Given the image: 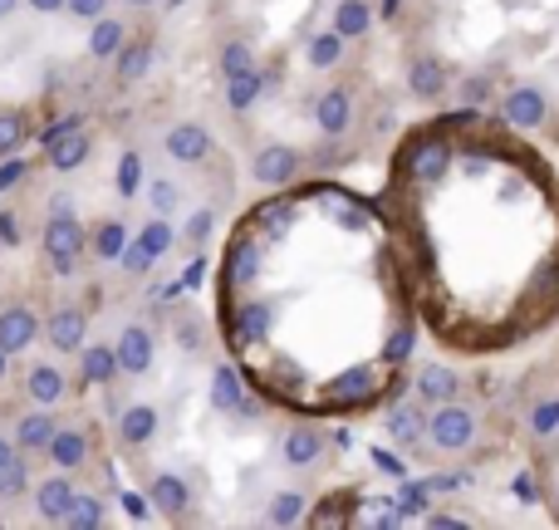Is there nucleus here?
Returning <instances> with one entry per match:
<instances>
[{
	"instance_id": "nucleus-1",
	"label": "nucleus",
	"mask_w": 559,
	"mask_h": 530,
	"mask_svg": "<svg viewBox=\"0 0 559 530\" xmlns=\"http://www.w3.org/2000/svg\"><path fill=\"white\" fill-rule=\"evenodd\" d=\"M39 251H45L55 275H69V280L84 270V261H94V251H88V226L79 222V212H49L45 226H39Z\"/></svg>"
},
{
	"instance_id": "nucleus-2",
	"label": "nucleus",
	"mask_w": 559,
	"mask_h": 530,
	"mask_svg": "<svg viewBox=\"0 0 559 530\" xmlns=\"http://www.w3.org/2000/svg\"><path fill=\"white\" fill-rule=\"evenodd\" d=\"M481 443V413L462 398L432 408V423H427V447L442 457H466L472 447Z\"/></svg>"
},
{
	"instance_id": "nucleus-3",
	"label": "nucleus",
	"mask_w": 559,
	"mask_h": 530,
	"mask_svg": "<svg viewBox=\"0 0 559 530\" xmlns=\"http://www.w3.org/2000/svg\"><path fill=\"white\" fill-rule=\"evenodd\" d=\"M496 108H501V123L515 128V133H545L555 118V98L545 84H531V79H521V84H511L501 98H496Z\"/></svg>"
},
{
	"instance_id": "nucleus-4",
	"label": "nucleus",
	"mask_w": 559,
	"mask_h": 530,
	"mask_svg": "<svg viewBox=\"0 0 559 530\" xmlns=\"http://www.w3.org/2000/svg\"><path fill=\"white\" fill-rule=\"evenodd\" d=\"M163 153H167V163L197 173V167L216 163V138H212V128L197 123V118H177V123L163 133Z\"/></svg>"
},
{
	"instance_id": "nucleus-5",
	"label": "nucleus",
	"mask_w": 559,
	"mask_h": 530,
	"mask_svg": "<svg viewBox=\"0 0 559 530\" xmlns=\"http://www.w3.org/2000/svg\"><path fill=\"white\" fill-rule=\"evenodd\" d=\"M403 84L417 104H442L447 89H452V64H447L437 49H407L403 59Z\"/></svg>"
},
{
	"instance_id": "nucleus-6",
	"label": "nucleus",
	"mask_w": 559,
	"mask_h": 530,
	"mask_svg": "<svg viewBox=\"0 0 559 530\" xmlns=\"http://www.w3.org/2000/svg\"><path fill=\"white\" fill-rule=\"evenodd\" d=\"M309 167V157L299 153L295 143H280V138H265L261 148L251 153V182L255 187H271V192H280V187H289L299 173Z\"/></svg>"
},
{
	"instance_id": "nucleus-7",
	"label": "nucleus",
	"mask_w": 559,
	"mask_h": 530,
	"mask_svg": "<svg viewBox=\"0 0 559 530\" xmlns=\"http://www.w3.org/2000/svg\"><path fill=\"white\" fill-rule=\"evenodd\" d=\"M147 506L163 516L167 526H187L197 516V486L182 472H153L147 476Z\"/></svg>"
},
{
	"instance_id": "nucleus-8",
	"label": "nucleus",
	"mask_w": 559,
	"mask_h": 530,
	"mask_svg": "<svg viewBox=\"0 0 559 530\" xmlns=\"http://www.w3.org/2000/svg\"><path fill=\"white\" fill-rule=\"evenodd\" d=\"M88 157H94V133H88L79 118H64V123L45 138V167L49 173L69 177V173H79V167H88Z\"/></svg>"
},
{
	"instance_id": "nucleus-9",
	"label": "nucleus",
	"mask_w": 559,
	"mask_h": 530,
	"mask_svg": "<svg viewBox=\"0 0 559 530\" xmlns=\"http://www.w3.org/2000/svg\"><path fill=\"white\" fill-rule=\"evenodd\" d=\"M45 344L55 349L59 358H79L88 344V309L79 299H59L45 315Z\"/></svg>"
},
{
	"instance_id": "nucleus-10",
	"label": "nucleus",
	"mask_w": 559,
	"mask_h": 530,
	"mask_svg": "<svg viewBox=\"0 0 559 530\" xmlns=\"http://www.w3.org/2000/svg\"><path fill=\"white\" fill-rule=\"evenodd\" d=\"M35 344H45V315L29 299H5L0 305V349L10 358L29 354Z\"/></svg>"
},
{
	"instance_id": "nucleus-11",
	"label": "nucleus",
	"mask_w": 559,
	"mask_h": 530,
	"mask_svg": "<svg viewBox=\"0 0 559 530\" xmlns=\"http://www.w3.org/2000/svg\"><path fill=\"white\" fill-rule=\"evenodd\" d=\"M452 138L447 133H423L413 138V148H407V177H413L417 187H442V177L452 173Z\"/></svg>"
},
{
	"instance_id": "nucleus-12",
	"label": "nucleus",
	"mask_w": 559,
	"mask_h": 530,
	"mask_svg": "<svg viewBox=\"0 0 559 530\" xmlns=\"http://www.w3.org/2000/svg\"><path fill=\"white\" fill-rule=\"evenodd\" d=\"M314 128L334 143H344L348 133L358 128V94L348 84H329L324 94L314 98Z\"/></svg>"
},
{
	"instance_id": "nucleus-13",
	"label": "nucleus",
	"mask_w": 559,
	"mask_h": 530,
	"mask_svg": "<svg viewBox=\"0 0 559 530\" xmlns=\"http://www.w3.org/2000/svg\"><path fill=\"white\" fill-rule=\"evenodd\" d=\"M324 457H329V433L319 423H289L280 433V462L289 472H314Z\"/></svg>"
},
{
	"instance_id": "nucleus-14",
	"label": "nucleus",
	"mask_w": 559,
	"mask_h": 530,
	"mask_svg": "<svg viewBox=\"0 0 559 530\" xmlns=\"http://www.w3.org/2000/svg\"><path fill=\"white\" fill-rule=\"evenodd\" d=\"M74 496H79L74 472H59V467H49V472L35 482V492H29V506H35V516H39L45 526H64V521H69V506H74Z\"/></svg>"
},
{
	"instance_id": "nucleus-15",
	"label": "nucleus",
	"mask_w": 559,
	"mask_h": 530,
	"mask_svg": "<svg viewBox=\"0 0 559 530\" xmlns=\"http://www.w3.org/2000/svg\"><path fill=\"white\" fill-rule=\"evenodd\" d=\"M114 437L128 452H147V447L163 437V408L157 403H128L123 413L114 417Z\"/></svg>"
},
{
	"instance_id": "nucleus-16",
	"label": "nucleus",
	"mask_w": 559,
	"mask_h": 530,
	"mask_svg": "<svg viewBox=\"0 0 559 530\" xmlns=\"http://www.w3.org/2000/svg\"><path fill=\"white\" fill-rule=\"evenodd\" d=\"M45 462L59 467V472H84L88 462H94V433H88L84 423H59L55 443L45 447Z\"/></svg>"
},
{
	"instance_id": "nucleus-17",
	"label": "nucleus",
	"mask_w": 559,
	"mask_h": 530,
	"mask_svg": "<svg viewBox=\"0 0 559 530\" xmlns=\"http://www.w3.org/2000/svg\"><path fill=\"white\" fill-rule=\"evenodd\" d=\"M427 423H432V408L423 403V398H403V403H393L383 413V427H388V437H393L397 447H407V452H417V447L427 443Z\"/></svg>"
},
{
	"instance_id": "nucleus-18",
	"label": "nucleus",
	"mask_w": 559,
	"mask_h": 530,
	"mask_svg": "<svg viewBox=\"0 0 559 530\" xmlns=\"http://www.w3.org/2000/svg\"><path fill=\"white\" fill-rule=\"evenodd\" d=\"M118 358H123V378H147L157 364V334L147 325H138V319H128L123 329H118Z\"/></svg>"
},
{
	"instance_id": "nucleus-19",
	"label": "nucleus",
	"mask_w": 559,
	"mask_h": 530,
	"mask_svg": "<svg viewBox=\"0 0 559 530\" xmlns=\"http://www.w3.org/2000/svg\"><path fill=\"white\" fill-rule=\"evenodd\" d=\"M153 64H157V30H133V39H128L114 59V79L123 89H133L153 74Z\"/></svg>"
},
{
	"instance_id": "nucleus-20",
	"label": "nucleus",
	"mask_w": 559,
	"mask_h": 530,
	"mask_svg": "<svg viewBox=\"0 0 559 530\" xmlns=\"http://www.w3.org/2000/svg\"><path fill=\"white\" fill-rule=\"evenodd\" d=\"M20 393H25V403L59 408L69 398V374L55 364V358H35V364L25 368V378H20Z\"/></svg>"
},
{
	"instance_id": "nucleus-21",
	"label": "nucleus",
	"mask_w": 559,
	"mask_h": 530,
	"mask_svg": "<svg viewBox=\"0 0 559 530\" xmlns=\"http://www.w3.org/2000/svg\"><path fill=\"white\" fill-rule=\"evenodd\" d=\"M261 266H265L261 236H236L231 251H226V266H222V285L226 290H251L255 280H261Z\"/></svg>"
},
{
	"instance_id": "nucleus-22",
	"label": "nucleus",
	"mask_w": 559,
	"mask_h": 530,
	"mask_svg": "<svg viewBox=\"0 0 559 530\" xmlns=\"http://www.w3.org/2000/svg\"><path fill=\"white\" fill-rule=\"evenodd\" d=\"M59 423H64V417H55V408H39V403H29L25 413H20L15 423H10V437H15V447H20V452H29V457H45V447L55 443Z\"/></svg>"
},
{
	"instance_id": "nucleus-23",
	"label": "nucleus",
	"mask_w": 559,
	"mask_h": 530,
	"mask_svg": "<svg viewBox=\"0 0 559 530\" xmlns=\"http://www.w3.org/2000/svg\"><path fill=\"white\" fill-rule=\"evenodd\" d=\"M118 378H123V358H118V344H108V339H88L84 354H79V384L84 388H118Z\"/></svg>"
},
{
	"instance_id": "nucleus-24",
	"label": "nucleus",
	"mask_w": 559,
	"mask_h": 530,
	"mask_svg": "<svg viewBox=\"0 0 559 530\" xmlns=\"http://www.w3.org/2000/svg\"><path fill=\"white\" fill-rule=\"evenodd\" d=\"M462 388H466L462 368L442 364V358H432V364H423V368H417V374H413V393L423 398L427 408H437V403H452V398H462Z\"/></svg>"
},
{
	"instance_id": "nucleus-25",
	"label": "nucleus",
	"mask_w": 559,
	"mask_h": 530,
	"mask_svg": "<svg viewBox=\"0 0 559 530\" xmlns=\"http://www.w3.org/2000/svg\"><path fill=\"white\" fill-rule=\"evenodd\" d=\"M206 403H212V413L222 417H241V408L251 403V393H246V378L236 364H212V384H206Z\"/></svg>"
},
{
	"instance_id": "nucleus-26",
	"label": "nucleus",
	"mask_w": 559,
	"mask_h": 530,
	"mask_svg": "<svg viewBox=\"0 0 559 530\" xmlns=\"http://www.w3.org/2000/svg\"><path fill=\"white\" fill-rule=\"evenodd\" d=\"M133 39V25H128L123 15H98V20H88V39H84V49H88V59H98V64H114L118 59V49Z\"/></svg>"
},
{
	"instance_id": "nucleus-27",
	"label": "nucleus",
	"mask_w": 559,
	"mask_h": 530,
	"mask_svg": "<svg viewBox=\"0 0 559 530\" xmlns=\"http://www.w3.org/2000/svg\"><path fill=\"white\" fill-rule=\"evenodd\" d=\"M383 368H388V364H358V368H348V374L334 378L329 398H334V403H344V408L368 403V398L378 393V378H383Z\"/></svg>"
},
{
	"instance_id": "nucleus-28",
	"label": "nucleus",
	"mask_w": 559,
	"mask_h": 530,
	"mask_svg": "<svg viewBox=\"0 0 559 530\" xmlns=\"http://www.w3.org/2000/svg\"><path fill=\"white\" fill-rule=\"evenodd\" d=\"M128 222L123 216H104V222H94L88 226V251H94V261H104V266H118L123 261V251H128Z\"/></svg>"
},
{
	"instance_id": "nucleus-29",
	"label": "nucleus",
	"mask_w": 559,
	"mask_h": 530,
	"mask_svg": "<svg viewBox=\"0 0 559 530\" xmlns=\"http://www.w3.org/2000/svg\"><path fill=\"white\" fill-rule=\"evenodd\" d=\"M271 329H275V299H246V305L236 309V339H241L246 349L265 344Z\"/></svg>"
},
{
	"instance_id": "nucleus-30",
	"label": "nucleus",
	"mask_w": 559,
	"mask_h": 530,
	"mask_svg": "<svg viewBox=\"0 0 559 530\" xmlns=\"http://www.w3.org/2000/svg\"><path fill=\"white\" fill-rule=\"evenodd\" d=\"M309 511H314V502H309L299 486H280V492H271V502H265V526H299L309 521Z\"/></svg>"
},
{
	"instance_id": "nucleus-31",
	"label": "nucleus",
	"mask_w": 559,
	"mask_h": 530,
	"mask_svg": "<svg viewBox=\"0 0 559 530\" xmlns=\"http://www.w3.org/2000/svg\"><path fill=\"white\" fill-rule=\"evenodd\" d=\"M373 5L368 0H334V15H329V25L338 30V35L348 39V45H358V39H368V30H373Z\"/></svg>"
},
{
	"instance_id": "nucleus-32",
	"label": "nucleus",
	"mask_w": 559,
	"mask_h": 530,
	"mask_svg": "<svg viewBox=\"0 0 559 530\" xmlns=\"http://www.w3.org/2000/svg\"><path fill=\"white\" fill-rule=\"evenodd\" d=\"M305 59H309V69H319V74H329V69H338V64H344V59H348V39L338 35L334 25H329V30H314V35H309Z\"/></svg>"
},
{
	"instance_id": "nucleus-33",
	"label": "nucleus",
	"mask_w": 559,
	"mask_h": 530,
	"mask_svg": "<svg viewBox=\"0 0 559 530\" xmlns=\"http://www.w3.org/2000/svg\"><path fill=\"white\" fill-rule=\"evenodd\" d=\"M222 84H226V108H231L236 118H246L265 94V69H246V74L222 79Z\"/></svg>"
},
{
	"instance_id": "nucleus-34",
	"label": "nucleus",
	"mask_w": 559,
	"mask_h": 530,
	"mask_svg": "<svg viewBox=\"0 0 559 530\" xmlns=\"http://www.w3.org/2000/svg\"><path fill=\"white\" fill-rule=\"evenodd\" d=\"M35 492V476H29V452H15L0 467V506H15Z\"/></svg>"
},
{
	"instance_id": "nucleus-35",
	"label": "nucleus",
	"mask_w": 559,
	"mask_h": 530,
	"mask_svg": "<svg viewBox=\"0 0 559 530\" xmlns=\"http://www.w3.org/2000/svg\"><path fill=\"white\" fill-rule=\"evenodd\" d=\"M216 69H222V79H236V74H246V69H261V55H255V45L246 35H231L216 49Z\"/></svg>"
},
{
	"instance_id": "nucleus-36",
	"label": "nucleus",
	"mask_w": 559,
	"mask_h": 530,
	"mask_svg": "<svg viewBox=\"0 0 559 530\" xmlns=\"http://www.w3.org/2000/svg\"><path fill=\"white\" fill-rule=\"evenodd\" d=\"M173 344L182 349L187 358H197L206 344H212V339H206V319L197 315V309H177L173 315Z\"/></svg>"
},
{
	"instance_id": "nucleus-37",
	"label": "nucleus",
	"mask_w": 559,
	"mask_h": 530,
	"mask_svg": "<svg viewBox=\"0 0 559 530\" xmlns=\"http://www.w3.org/2000/svg\"><path fill=\"white\" fill-rule=\"evenodd\" d=\"M108 521V502L98 492H84V486H79V496H74V506H69V530H98Z\"/></svg>"
},
{
	"instance_id": "nucleus-38",
	"label": "nucleus",
	"mask_w": 559,
	"mask_h": 530,
	"mask_svg": "<svg viewBox=\"0 0 559 530\" xmlns=\"http://www.w3.org/2000/svg\"><path fill=\"white\" fill-rule=\"evenodd\" d=\"M25 138H29V114L25 108H0V163H5V157H20Z\"/></svg>"
},
{
	"instance_id": "nucleus-39",
	"label": "nucleus",
	"mask_w": 559,
	"mask_h": 530,
	"mask_svg": "<svg viewBox=\"0 0 559 530\" xmlns=\"http://www.w3.org/2000/svg\"><path fill=\"white\" fill-rule=\"evenodd\" d=\"M138 242H143L147 251H153L157 261H163V256L173 251V246H182V232L173 226V216H157V212H153V222H147L143 232H138Z\"/></svg>"
},
{
	"instance_id": "nucleus-40",
	"label": "nucleus",
	"mask_w": 559,
	"mask_h": 530,
	"mask_svg": "<svg viewBox=\"0 0 559 530\" xmlns=\"http://www.w3.org/2000/svg\"><path fill=\"white\" fill-rule=\"evenodd\" d=\"M147 177H143V157H138V148H128L123 157H118V197L123 202H133V197H143Z\"/></svg>"
},
{
	"instance_id": "nucleus-41",
	"label": "nucleus",
	"mask_w": 559,
	"mask_h": 530,
	"mask_svg": "<svg viewBox=\"0 0 559 530\" xmlns=\"http://www.w3.org/2000/svg\"><path fill=\"white\" fill-rule=\"evenodd\" d=\"M143 192H147V207H153L157 216H173L177 207L187 202V197H182V187H177L173 177H147V187H143Z\"/></svg>"
},
{
	"instance_id": "nucleus-42",
	"label": "nucleus",
	"mask_w": 559,
	"mask_h": 530,
	"mask_svg": "<svg viewBox=\"0 0 559 530\" xmlns=\"http://www.w3.org/2000/svg\"><path fill=\"white\" fill-rule=\"evenodd\" d=\"M212 236H216V212L212 207H197V212L187 216V226H182V246L187 251H202Z\"/></svg>"
},
{
	"instance_id": "nucleus-43",
	"label": "nucleus",
	"mask_w": 559,
	"mask_h": 530,
	"mask_svg": "<svg viewBox=\"0 0 559 530\" xmlns=\"http://www.w3.org/2000/svg\"><path fill=\"white\" fill-rule=\"evenodd\" d=\"M531 437H535V443H550V437H559V398H540V403L531 408Z\"/></svg>"
},
{
	"instance_id": "nucleus-44",
	"label": "nucleus",
	"mask_w": 559,
	"mask_h": 530,
	"mask_svg": "<svg viewBox=\"0 0 559 530\" xmlns=\"http://www.w3.org/2000/svg\"><path fill=\"white\" fill-rule=\"evenodd\" d=\"M118 266H123V275L143 280V275H147V270H153V266H157V256H153V251H147V246H143V242H138V236H133V242H128V251H123V261H118Z\"/></svg>"
},
{
	"instance_id": "nucleus-45",
	"label": "nucleus",
	"mask_w": 559,
	"mask_h": 530,
	"mask_svg": "<svg viewBox=\"0 0 559 530\" xmlns=\"http://www.w3.org/2000/svg\"><path fill=\"white\" fill-rule=\"evenodd\" d=\"M413 325H397L393 334H388V344H383V364H403L407 354H413Z\"/></svg>"
},
{
	"instance_id": "nucleus-46",
	"label": "nucleus",
	"mask_w": 559,
	"mask_h": 530,
	"mask_svg": "<svg viewBox=\"0 0 559 530\" xmlns=\"http://www.w3.org/2000/svg\"><path fill=\"white\" fill-rule=\"evenodd\" d=\"M108 5H114V0H69L64 15L69 20H98V15H108Z\"/></svg>"
},
{
	"instance_id": "nucleus-47",
	"label": "nucleus",
	"mask_w": 559,
	"mask_h": 530,
	"mask_svg": "<svg viewBox=\"0 0 559 530\" xmlns=\"http://www.w3.org/2000/svg\"><path fill=\"white\" fill-rule=\"evenodd\" d=\"M486 98H491V79L476 74V79H466V84H462V104H466V108L486 104Z\"/></svg>"
},
{
	"instance_id": "nucleus-48",
	"label": "nucleus",
	"mask_w": 559,
	"mask_h": 530,
	"mask_svg": "<svg viewBox=\"0 0 559 530\" xmlns=\"http://www.w3.org/2000/svg\"><path fill=\"white\" fill-rule=\"evenodd\" d=\"M427 526H432V530H462V526H472V516H462V511H427Z\"/></svg>"
},
{
	"instance_id": "nucleus-49",
	"label": "nucleus",
	"mask_w": 559,
	"mask_h": 530,
	"mask_svg": "<svg viewBox=\"0 0 559 530\" xmlns=\"http://www.w3.org/2000/svg\"><path fill=\"white\" fill-rule=\"evenodd\" d=\"M0 242H5V246H20V242H25V232H20V216H15V212H0Z\"/></svg>"
},
{
	"instance_id": "nucleus-50",
	"label": "nucleus",
	"mask_w": 559,
	"mask_h": 530,
	"mask_svg": "<svg viewBox=\"0 0 559 530\" xmlns=\"http://www.w3.org/2000/svg\"><path fill=\"white\" fill-rule=\"evenodd\" d=\"M289 216H295L289 207H271V212H261V222L271 226V236H285L289 232Z\"/></svg>"
},
{
	"instance_id": "nucleus-51",
	"label": "nucleus",
	"mask_w": 559,
	"mask_h": 530,
	"mask_svg": "<svg viewBox=\"0 0 559 530\" xmlns=\"http://www.w3.org/2000/svg\"><path fill=\"white\" fill-rule=\"evenodd\" d=\"M20 177H25V163L5 157V163H0V192H10V182H20Z\"/></svg>"
},
{
	"instance_id": "nucleus-52",
	"label": "nucleus",
	"mask_w": 559,
	"mask_h": 530,
	"mask_svg": "<svg viewBox=\"0 0 559 530\" xmlns=\"http://www.w3.org/2000/svg\"><path fill=\"white\" fill-rule=\"evenodd\" d=\"M29 10H35V15H64V5L69 0H25Z\"/></svg>"
},
{
	"instance_id": "nucleus-53",
	"label": "nucleus",
	"mask_w": 559,
	"mask_h": 530,
	"mask_svg": "<svg viewBox=\"0 0 559 530\" xmlns=\"http://www.w3.org/2000/svg\"><path fill=\"white\" fill-rule=\"evenodd\" d=\"M49 212H74V197H69V192H55V197H49Z\"/></svg>"
},
{
	"instance_id": "nucleus-54",
	"label": "nucleus",
	"mask_w": 559,
	"mask_h": 530,
	"mask_svg": "<svg viewBox=\"0 0 559 530\" xmlns=\"http://www.w3.org/2000/svg\"><path fill=\"white\" fill-rule=\"evenodd\" d=\"M15 452H20V447H15V437H10V433H0V467H5Z\"/></svg>"
},
{
	"instance_id": "nucleus-55",
	"label": "nucleus",
	"mask_w": 559,
	"mask_h": 530,
	"mask_svg": "<svg viewBox=\"0 0 559 530\" xmlns=\"http://www.w3.org/2000/svg\"><path fill=\"white\" fill-rule=\"evenodd\" d=\"M20 5H25V0H0V20H10V15H15V10Z\"/></svg>"
},
{
	"instance_id": "nucleus-56",
	"label": "nucleus",
	"mask_w": 559,
	"mask_h": 530,
	"mask_svg": "<svg viewBox=\"0 0 559 530\" xmlns=\"http://www.w3.org/2000/svg\"><path fill=\"white\" fill-rule=\"evenodd\" d=\"M128 10H153V5H163V0H123Z\"/></svg>"
},
{
	"instance_id": "nucleus-57",
	"label": "nucleus",
	"mask_w": 559,
	"mask_h": 530,
	"mask_svg": "<svg viewBox=\"0 0 559 530\" xmlns=\"http://www.w3.org/2000/svg\"><path fill=\"white\" fill-rule=\"evenodd\" d=\"M5 378H10V354L0 349V384H5Z\"/></svg>"
},
{
	"instance_id": "nucleus-58",
	"label": "nucleus",
	"mask_w": 559,
	"mask_h": 530,
	"mask_svg": "<svg viewBox=\"0 0 559 530\" xmlns=\"http://www.w3.org/2000/svg\"><path fill=\"white\" fill-rule=\"evenodd\" d=\"M550 506H555V516H559V476L550 482Z\"/></svg>"
}]
</instances>
